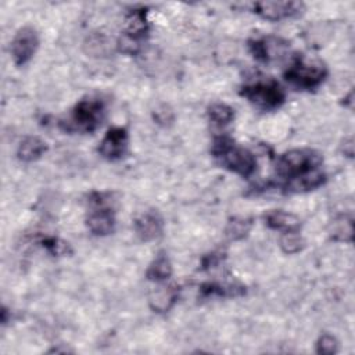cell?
<instances>
[{
    "mask_svg": "<svg viewBox=\"0 0 355 355\" xmlns=\"http://www.w3.org/2000/svg\"><path fill=\"white\" fill-rule=\"evenodd\" d=\"M37 47L39 37L36 31L29 26L21 28L11 40V57L17 65H25L35 55Z\"/></svg>",
    "mask_w": 355,
    "mask_h": 355,
    "instance_id": "obj_7",
    "label": "cell"
},
{
    "mask_svg": "<svg viewBox=\"0 0 355 355\" xmlns=\"http://www.w3.org/2000/svg\"><path fill=\"white\" fill-rule=\"evenodd\" d=\"M133 227L140 240L153 241L162 234L164 220L157 211H144L135 219Z\"/></svg>",
    "mask_w": 355,
    "mask_h": 355,
    "instance_id": "obj_10",
    "label": "cell"
},
{
    "mask_svg": "<svg viewBox=\"0 0 355 355\" xmlns=\"http://www.w3.org/2000/svg\"><path fill=\"white\" fill-rule=\"evenodd\" d=\"M178 301V288L161 286L150 295V306L154 312H166Z\"/></svg>",
    "mask_w": 355,
    "mask_h": 355,
    "instance_id": "obj_14",
    "label": "cell"
},
{
    "mask_svg": "<svg viewBox=\"0 0 355 355\" xmlns=\"http://www.w3.org/2000/svg\"><path fill=\"white\" fill-rule=\"evenodd\" d=\"M251 8L268 21H279L297 15L301 11L302 4L297 1H259L251 4Z\"/></svg>",
    "mask_w": 355,
    "mask_h": 355,
    "instance_id": "obj_9",
    "label": "cell"
},
{
    "mask_svg": "<svg viewBox=\"0 0 355 355\" xmlns=\"http://www.w3.org/2000/svg\"><path fill=\"white\" fill-rule=\"evenodd\" d=\"M94 200H90V202L94 204V208L89 212L86 218V225L89 230L96 236H107L114 232L115 227V216L114 211L105 205L103 200V194L96 193Z\"/></svg>",
    "mask_w": 355,
    "mask_h": 355,
    "instance_id": "obj_6",
    "label": "cell"
},
{
    "mask_svg": "<svg viewBox=\"0 0 355 355\" xmlns=\"http://www.w3.org/2000/svg\"><path fill=\"white\" fill-rule=\"evenodd\" d=\"M208 118L216 126H225L234 118V110L225 103H215L208 108Z\"/></svg>",
    "mask_w": 355,
    "mask_h": 355,
    "instance_id": "obj_18",
    "label": "cell"
},
{
    "mask_svg": "<svg viewBox=\"0 0 355 355\" xmlns=\"http://www.w3.org/2000/svg\"><path fill=\"white\" fill-rule=\"evenodd\" d=\"M240 94L255 107L272 111L284 103V92L273 79H257L241 86Z\"/></svg>",
    "mask_w": 355,
    "mask_h": 355,
    "instance_id": "obj_3",
    "label": "cell"
},
{
    "mask_svg": "<svg viewBox=\"0 0 355 355\" xmlns=\"http://www.w3.org/2000/svg\"><path fill=\"white\" fill-rule=\"evenodd\" d=\"M128 130L121 126H114L107 130L98 146V154L107 161L121 159L128 150Z\"/></svg>",
    "mask_w": 355,
    "mask_h": 355,
    "instance_id": "obj_8",
    "label": "cell"
},
{
    "mask_svg": "<svg viewBox=\"0 0 355 355\" xmlns=\"http://www.w3.org/2000/svg\"><path fill=\"white\" fill-rule=\"evenodd\" d=\"M47 151V144L37 136L25 137L17 150V155L24 162H32L39 159Z\"/></svg>",
    "mask_w": 355,
    "mask_h": 355,
    "instance_id": "obj_13",
    "label": "cell"
},
{
    "mask_svg": "<svg viewBox=\"0 0 355 355\" xmlns=\"http://www.w3.org/2000/svg\"><path fill=\"white\" fill-rule=\"evenodd\" d=\"M105 105L101 98L85 97L79 100L68 119L69 129L90 133L97 129L104 118Z\"/></svg>",
    "mask_w": 355,
    "mask_h": 355,
    "instance_id": "obj_5",
    "label": "cell"
},
{
    "mask_svg": "<svg viewBox=\"0 0 355 355\" xmlns=\"http://www.w3.org/2000/svg\"><path fill=\"white\" fill-rule=\"evenodd\" d=\"M323 159L311 148H291L276 161V175L288 191H309L322 186L326 175L322 169Z\"/></svg>",
    "mask_w": 355,
    "mask_h": 355,
    "instance_id": "obj_1",
    "label": "cell"
},
{
    "mask_svg": "<svg viewBox=\"0 0 355 355\" xmlns=\"http://www.w3.org/2000/svg\"><path fill=\"white\" fill-rule=\"evenodd\" d=\"M146 276L153 282H164L172 276V263L165 254H159L148 266Z\"/></svg>",
    "mask_w": 355,
    "mask_h": 355,
    "instance_id": "obj_16",
    "label": "cell"
},
{
    "mask_svg": "<svg viewBox=\"0 0 355 355\" xmlns=\"http://www.w3.org/2000/svg\"><path fill=\"white\" fill-rule=\"evenodd\" d=\"M148 31L146 11L144 10H133L129 12L126 18V29L123 35L141 42Z\"/></svg>",
    "mask_w": 355,
    "mask_h": 355,
    "instance_id": "obj_15",
    "label": "cell"
},
{
    "mask_svg": "<svg viewBox=\"0 0 355 355\" xmlns=\"http://www.w3.org/2000/svg\"><path fill=\"white\" fill-rule=\"evenodd\" d=\"M251 229V222L245 218H233L227 222L226 234L232 240H241L244 239Z\"/></svg>",
    "mask_w": 355,
    "mask_h": 355,
    "instance_id": "obj_20",
    "label": "cell"
},
{
    "mask_svg": "<svg viewBox=\"0 0 355 355\" xmlns=\"http://www.w3.org/2000/svg\"><path fill=\"white\" fill-rule=\"evenodd\" d=\"M338 351V341L331 334H322L316 341V352L323 355H333Z\"/></svg>",
    "mask_w": 355,
    "mask_h": 355,
    "instance_id": "obj_22",
    "label": "cell"
},
{
    "mask_svg": "<svg viewBox=\"0 0 355 355\" xmlns=\"http://www.w3.org/2000/svg\"><path fill=\"white\" fill-rule=\"evenodd\" d=\"M42 244L47 248V251L53 255H64L69 252V245L68 243L58 240L55 237H46L42 240Z\"/></svg>",
    "mask_w": 355,
    "mask_h": 355,
    "instance_id": "obj_24",
    "label": "cell"
},
{
    "mask_svg": "<svg viewBox=\"0 0 355 355\" xmlns=\"http://www.w3.org/2000/svg\"><path fill=\"white\" fill-rule=\"evenodd\" d=\"M352 232H354L352 219L344 216V218L334 222L331 237L334 240H340V241H351L352 240Z\"/></svg>",
    "mask_w": 355,
    "mask_h": 355,
    "instance_id": "obj_21",
    "label": "cell"
},
{
    "mask_svg": "<svg viewBox=\"0 0 355 355\" xmlns=\"http://www.w3.org/2000/svg\"><path fill=\"white\" fill-rule=\"evenodd\" d=\"M211 154L225 169L243 178L251 176L257 169L254 154L248 148L239 146L229 136L215 137L211 146Z\"/></svg>",
    "mask_w": 355,
    "mask_h": 355,
    "instance_id": "obj_2",
    "label": "cell"
},
{
    "mask_svg": "<svg viewBox=\"0 0 355 355\" xmlns=\"http://www.w3.org/2000/svg\"><path fill=\"white\" fill-rule=\"evenodd\" d=\"M201 293L204 297L218 295V297H237L245 293L243 286L236 284H220V283H205L201 286Z\"/></svg>",
    "mask_w": 355,
    "mask_h": 355,
    "instance_id": "obj_17",
    "label": "cell"
},
{
    "mask_svg": "<svg viewBox=\"0 0 355 355\" xmlns=\"http://www.w3.org/2000/svg\"><path fill=\"white\" fill-rule=\"evenodd\" d=\"M287 47V43L283 42L282 39L277 37H261V39H254L250 42V51L261 62H270L272 60L277 58L279 54Z\"/></svg>",
    "mask_w": 355,
    "mask_h": 355,
    "instance_id": "obj_11",
    "label": "cell"
},
{
    "mask_svg": "<svg viewBox=\"0 0 355 355\" xmlns=\"http://www.w3.org/2000/svg\"><path fill=\"white\" fill-rule=\"evenodd\" d=\"M265 225L273 230L284 232H297L300 230V219L288 212L284 211H270L265 216Z\"/></svg>",
    "mask_w": 355,
    "mask_h": 355,
    "instance_id": "obj_12",
    "label": "cell"
},
{
    "mask_svg": "<svg viewBox=\"0 0 355 355\" xmlns=\"http://www.w3.org/2000/svg\"><path fill=\"white\" fill-rule=\"evenodd\" d=\"M89 53L94 55H105L108 51V40L103 35H93L89 37Z\"/></svg>",
    "mask_w": 355,
    "mask_h": 355,
    "instance_id": "obj_23",
    "label": "cell"
},
{
    "mask_svg": "<svg viewBox=\"0 0 355 355\" xmlns=\"http://www.w3.org/2000/svg\"><path fill=\"white\" fill-rule=\"evenodd\" d=\"M327 76V69L322 62L308 61L304 57H297L284 72L288 83L298 89L311 90L318 87Z\"/></svg>",
    "mask_w": 355,
    "mask_h": 355,
    "instance_id": "obj_4",
    "label": "cell"
},
{
    "mask_svg": "<svg viewBox=\"0 0 355 355\" xmlns=\"http://www.w3.org/2000/svg\"><path fill=\"white\" fill-rule=\"evenodd\" d=\"M279 245L284 254H297L304 248V239L297 232H284L280 234Z\"/></svg>",
    "mask_w": 355,
    "mask_h": 355,
    "instance_id": "obj_19",
    "label": "cell"
}]
</instances>
